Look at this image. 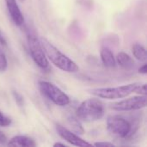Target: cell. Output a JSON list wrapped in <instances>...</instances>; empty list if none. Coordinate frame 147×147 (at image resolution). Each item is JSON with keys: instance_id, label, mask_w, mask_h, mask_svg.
<instances>
[{"instance_id": "1", "label": "cell", "mask_w": 147, "mask_h": 147, "mask_svg": "<svg viewBox=\"0 0 147 147\" xmlns=\"http://www.w3.org/2000/svg\"><path fill=\"white\" fill-rule=\"evenodd\" d=\"M40 41L47 58L59 70L68 73H75L79 71V67L72 59L64 54L46 38L41 37L40 39Z\"/></svg>"}, {"instance_id": "2", "label": "cell", "mask_w": 147, "mask_h": 147, "mask_svg": "<svg viewBox=\"0 0 147 147\" xmlns=\"http://www.w3.org/2000/svg\"><path fill=\"white\" fill-rule=\"evenodd\" d=\"M105 113L103 103L98 99H88L79 104L76 116L82 121L93 122L101 120Z\"/></svg>"}, {"instance_id": "3", "label": "cell", "mask_w": 147, "mask_h": 147, "mask_svg": "<svg viewBox=\"0 0 147 147\" xmlns=\"http://www.w3.org/2000/svg\"><path fill=\"white\" fill-rule=\"evenodd\" d=\"M140 83H133L126 85H121L118 87H109V88H97L88 90L90 94L103 99H121L127 97L131 94L134 93L136 88Z\"/></svg>"}, {"instance_id": "4", "label": "cell", "mask_w": 147, "mask_h": 147, "mask_svg": "<svg viewBox=\"0 0 147 147\" xmlns=\"http://www.w3.org/2000/svg\"><path fill=\"white\" fill-rule=\"evenodd\" d=\"M39 89L41 94L49 101L59 107L67 106L70 103L69 96L55 84L47 81H40Z\"/></svg>"}, {"instance_id": "5", "label": "cell", "mask_w": 147, "mask_h": 147, "mask_svg": "<svg viewBox=\"0 0 147 147\" xmlns=\"http://www.w3.org/2000/svg\"><path fill=\"white\" fill-rule=\"evenodd\" d=\"M27 40L29 53L34 63L41 69L45 70L48 68V59L43 50L40 39H38L34 34L28 32L27 35Z\"/></svg>"}, {"instance_id": "6", "label": "cell", "mask_w": 147, "mask_h": 147, "mask_svg": "<svg viewBox=\"0 0 147 147\" xmlns=\"http://www.w3.org/2000/svg\"><path fill=\"white\" fill-rule=\"evenodd\" d=\"M107 127L110 133L120 137L127 138L134 134L133 124L124 117L110 115L107 119Z\"/></svg>"}, {"instance_id": "7", "label": "cell", "mask_w": 147, "mask_h": 147, "mask_svg": "<svg viewBox=\"0 0 147 147\" xmlns=\"http://www.w3.org/2000/svg\"><path fill=\"white\" fill-rule=\"evenodd\" d=\"M146 96H136L110 104V109L115 111H134L146 107Z\"/></svg>"}, {"instance_id": "8", "label": "cell", "mask_w": 147, "mask_h": 147, "mask_svg": "<svg viewBox=\"0 0 147 147\" xmlns=\"http://www.w3.org/2000/svg\"><path fill=\"white\" fill-rule=\"evenodd\" d=\"M56 132L57 134L63 139L65 140L66 142H68L69 144L75 146H81V147H85V146H91L92 145L88 143L87 141H85L84 140L81 139L78 135H77L76 134H74L73 132L70 131L69 129H67L66 127L57 124L56 127Z\"/></svg>"}, {"instance_id": "9", "label": "cell", "mask_w": 147, "mask_h": 147, "mask_svg": "<svg viewBox=\"0 0 147 147\" xmlns=\"http://www.w3.org/2000/svg\"><path fill=\"white\" fill-rule=\"evenodd\" d=\"M5 3L13 22L16 26H22L24 23V16L16 3V0H5Z\"/></svg>"}, {"instance_id": "10", "label": "cell", "mask_w": 147, "mask_h": 147, "mask_svg": "<svg viewBox=\"0 0 147 147\" xmlns=\"http://www.w3.org/2000/svg\"><path fill=\"white\" fill-rule=\"evenodd\" d=\"M7 145L9 146H27V147H34L36 146V143L35 141L28 136H24V135H16L14 136L13 138H11Z\"/></svg>"}, {"instance_id": "11", "label": "cell", "mask_w": 147, "mask_h": 147, "mask_svg": "<svg viewBox=\"0 0 147 147\" xmlns=\"http://www.w3.org/2000/svg\"><path fill=\"white\" fill-rule=\"evenodd\" d=\"M101 59L102 64L106 67L112 68L116 65V60L114 56V53L107 47H102L101 50Z\"/></svg>"}, {"instance_id": "12", "label": "cell", "mask_w": 147, "mask_h": 147, "mask_svg": "<svg viewBox=\"0 0 147 147\" xmlns=\"http://www.w3.org/2000/svg\"><path fill=\"white\" fill-rule=\"evenodd\" d=\"M115 60L121 67L127 69V70H131L135 65L134 59L127 53H126L124 52H120L117 54Z\"/></svg>"}, {"instance_id": "13", "label": "cell", "mask_w": 147, "mask_h": 147, "mask_svg": "<svg viewBox=\"0 0 147 147\" xmlns=\"http://www.w3.org/2000/svg\"><path fill=\"white\" fill-rule=\"evenodd\" d=\"M132 52L134 58L140 61L146 62L147 59L146 49L140 43H134L132 47Z\"/></svg>"}, {"instance_id": "14", "label": "cell", "mask_w": 147, "mask_h": 147, "mask_svg": "<svg viewBox=\"0 0 147 147\" xmlns=\"http://www.w3.org/2000/svg\"><path fill=\"white\" fill-rule=\"evenodd\" d=\"M67 122L69 126L71 127V129L78 134H84V130L82 127V124L80 122V120L76 115H69L67 117Z\"/></svg>"}, {"instance_id": "15", "label": "cell", "mask_w": 147, "mask_h": 147, "mask_svg": "<svg viewBox=\"0 0 147 147\" xmlns=\"http://www.w3.org/2000/svg\"><path fill=\"white\" fill-rule=\"evenodd\" d=\"M8 68V60L5 53L0 48V72H4Z\"/></svg>"}, {"instance_id": "16", "label": "cell", "mask_w": 147, "mask_h": 147, "mask_svg": "<svg viewBox=\"0 0 147 147\" xmlns=\"http://www.w3.org/2000/svg\"><path fill=\"white\" fill-rule=\"evenodd\" d=\"M12 123V121L9 117L6 116L1 110H0V127H6L10 126Z\"/></svg>"}, {"instance_id": "17", "label": "cell", "mask_w": 147, "mask_h": 147, "mask_svg": "<svg viewBox=\"0 0 147 147\" xmlns=\"http://www.w3.org/2000/svg\"><path fill=\"white\" fill-rule=\"evenodd\" d=\"M134 93H137L141 96H146V84H140L136 88Z\"/></svg>"}, {"instance_id": "18", "label": "cell", "mask_w": 147, "mask_h": 147, "mask_svg": "<svg viewBox=\"0 0 147 147\" xmlns=\"http://www.w3.org/2000/svg\"><path fill=\"white\" fill-rule=\"evenodd\" d=\"M13 96L15 97V100H16V103L19 106H22V104H23V97L18 92H16V91H14L13 92Z\"/></svg>"}, {"instance_id": "19", "label": "cell", "mask_w": 147, "mask_h": 147, "mask_svg": "<svg viewBox=\"0 0 147 147\" xmlns=\"http://www.w3.org/2000/svg\"><path fill=\"white\" fill-rule=\"evenodd\" d=\"M95 146H108V147H113L114 144L113 143H109V142H96L94 144Z\"/></svg>"}, {"instance_id": "20", "label": "cell", "mask_w": 147, "mask_h": 147, "mask_svg": "<svg viewBox=\"0 0 147 147\" xmlns=\"http://www.w3.org/2000/svg\"><path fill=\"white\" fill-rule=\"evenodd\" d=\"M7 142V138L5 136V134L0 131V145H3Z\"/></svg>"}, {"instance_id": "21", "label": "cell", "mask_w": 147, "mask_h": 147, "mask_svg": "<svg viewBox=\"0 0 147 147\" xmlns=\"http://www.w3.org/2000/svg\"><path fill=\"white\" fill-rule=\"evenodd\" d=\"M139 72L140 73V74H144V75H146L147 73V65L146 64H144L142 66H140V69H139Z\"/></svg>"}, {"instance_id": "22", "label": "cell", "mask_w": 147, "mask_h": 147, "mask_svg": "<svg viewBox=\"0 0 147 147\" xmlns=\"http://www.w3.org/2000/svg\"><path fill=\"white\" fill-rule=\"evenodd\" d=\"M0 45H2V46H6L7 45V41H6L4 36H3V34H2L1 31H0Z\"/></svg>"}, {"instance_id": "23", "label": "cell", "mask_w": 147, "mask_h": 147, "mask_svg": "<svg viewBox=\"0 0 147 147\" xmlns=\"http://www.w3.org/2000/svg\"><path fill=\"white\" fill-rule=\"evenodd\" d=\"M53 146L56 147V146H65V144H62V143H55L54 145H53Z\"/></svg>"}, {"instance_id": "24", "label": "cell", "mask_w": 147, "mask_h": 147, "mask_svg": "<svg viewBox=\"0 0 147 147\" xmlns=\"http://www.w3.org/2000/svg\"><path fill=\"white\" fill-rule=\"evenodd\" d=\"M19 1H20V2H23L24 0H19Z\"/></svg>"}]
</instances>
